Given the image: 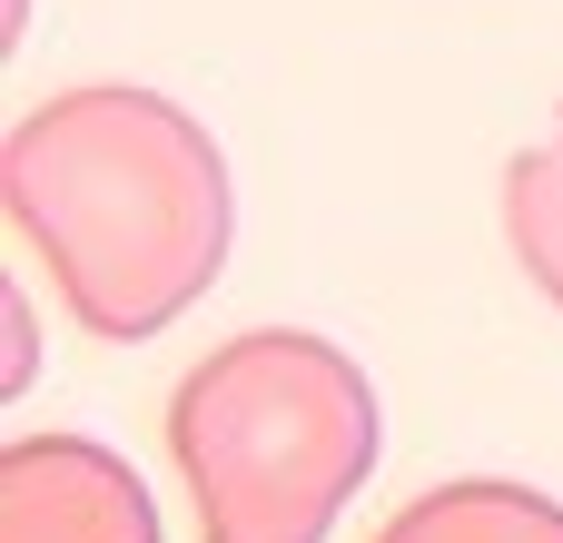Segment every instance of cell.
<instances>
[{"label":"cell","mask_w":563,"mask_h":543,"mask_svg":"<svg viewBox=\"0 0 563 543\" xmlns=\"http://www.w3.org/2000/svg\"><path fill=\"white\" fill-rule=\"evenodd\" d=\"M376 445L386 415L366 366L307 326L228 336L168 396V455L208 543H327Z\"/></svg>","instance_id":"obj_2"},{"label":"cell","mask_w":563,"mask_h":543,"mask_svg":"<svg viewBox=\"0 0 563 543\" xmlns=\"http://www.w3.org/2000/svg\"><path fill=\"white\" fill-rule=\"evenodd\" d=\"M376 543H563V505L534 485H505V475H475V485H435L416 495Z\"/></svg>","instance_id":"obj_4"},{"label":"cell","mask_w":563,"mask_h":543,"mask_svg":"<svg viewBox=\"0 0 563 543\" xmlns=\"http://www.w3.org/2000/svg\"><path fill=\"white\" fill-rule=\"evenodd\" d=\"M0 208L20 247L49 267L59 307L109 346L178 326L218 287L238 237L218 138L178 99L129 79L40 99L0 148Z\"/></svg>","instance_id":"obj_1"},{"label":"cell","mask_w":563,"mask_h":543,"mask_svg":"<svg viewBox=\"0 0 563 543\" xmlns=\"http://www.w3.org/2000/svg\"><path fill=\"white\" fill-rule=\"evenodd\" d=\"M0 543H158V514L99 435H20L0 455Z\"/></svg>","instance_id":"obj_3"},{"label":"cell","mask_w":563,"mask_h":543,"mask_svg":"<svg viewBox=\"0 0 563 543\" xmlns=\"http://www.w3.org/2000/svg\"><path fill=\"white\" fill-rule=\"evenodd\" d=\"M505 237H515L525 277L563 307V109H554V129L505 168Z\"/></svg>","instance_id":"obj_5"}]
</instances>
